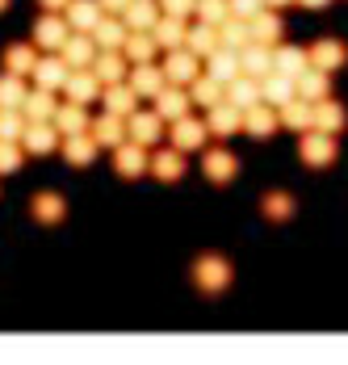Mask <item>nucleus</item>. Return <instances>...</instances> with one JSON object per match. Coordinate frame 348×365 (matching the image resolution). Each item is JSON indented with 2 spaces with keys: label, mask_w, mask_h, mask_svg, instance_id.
<instances>
[{
  "label": "nucleus",
  "mask_w": 348,
  "mask_h": 365,
  "mask_svg": "<svg viewBox=\"0 0 348 365\" xmlns=\"http://www.w3.org/2000/svg\"><path fill=\"white\" fill-rule=\"evenodd\" d=\"M38 4H42V9H51V13H63L71 0H38Z\"/></svg>",
  "instance_id": "603ef678"
},
{
  "label": "nucleus",
  "mask_w": 348,
  "mask_h": 365,
  "mask_svg": "<svg viewBox=\"0 0 348 365\" xmlns=\"http://www.w3.org/2000/svg\"><path fill=\"white\" fill-rule=\"evenodd\" d=\"M68 21H71V30H84V34H93L97 30V21L105 17V9H101V0H71L68 9Z\"/></svg>",
  "instance_id": "4be33fe9"
},
{
  "label": "nucleus",
  "mask_w": 348,
  "mask_h": 365,
  "mask_svg": "<svg viewBox=\"0 0 348 365\" xmlns=\"http://www.w3.org/2000/svg\"><path fill=\"white\" fill-rule=\"evenodd\" d=\"M247 42H252V21H244V17H227V21L218 26V46L244 51Z\"/></svg>",
  "instance_id": "58836bf2"
},
{
  "label": "nucleus",
  "mask_w": 348,
  "mask_h": 365,
  "mask_svg": "<svg viewBox=\"0 0 348 365\" xmlns=\"http://www.w3.org/2000/svg\"><path fill=\"white\" fill-rule=\"evenodd\" d=\"M126 80H130V88H135L139 97H160V93L168 88V76H164V68H151V63H135Z\"/></svg>",
  "instance_id": "4468645a"
},
{
  "label": "nucleus",
  "mask_w": 348,
  "mask_h": 365,
  "mask_svg": "<svg viewBox=\"0 0 348 365\" xmlns=\"http://www.w3.org/2000/svg\"><path fill=\"white\" fill-rule=\"evenodd\" d=\"M193 282H198V290H206V294H222L231 286V264L218 252L198 256V260H193Z\"/></svg>",
  "instance_id": "f257e3e1"
},
{
  "label": "nucleus",
  "mask_w": 348,
  "mask_h": 365,
  "mask_svg": "<svg viewBox=\"0 0 348 365\" xmlns=\"http://www.w3.org/2000/svg\"><path fill=\"white\" fill-rule=\"evenodd\" d=\"M97 139L84 130V135H63V160L76 164V168H84V164H93V155H97Z\"/></svg>",
  "instance_id": "473e14b6"
},
{
  "label": "nucleus",
  "mask_w": 348,
  "mask_h": 365,
  "mask_svg": "<svg viewBox=\"0 0 348 365\" xmlns=\"http://www.w3.org/2000/svg\"><path fill=\"white\" fill-rule=\"evenodd\" d=\"M164 76H168V84H193L198 76H202V55H193L189 46H180V51H168V59H164Z\"/></svg>",
  "instance_id": "20e7f679"
},
{
  "label": "nucleus",
  "mask_w": 348,
  "mask_h": 365,
  "mask_svg": "<svg viewBox=\"0 0 348 365\" xmlns=\"http://www.w3.org/2000/svg\"><path fill=\"white\" fill-rule=\"evenodd\" d=\"M227 101L231 106H240V110H252V106H260L265 97H260V80L256 76H235L231 84H227Z\"/></svg>",
  "instance_id": "b1692460"
},
{
  "label": "nucleus",
  "mask_w": 348,
  "mask_h": 365,
  "mask_svg": "<svg viewBox=\"0 0 348 365\" xmlns=\"http://www.w3.org/2000/svg\"><path fill=\"white\" fill-rule=\"evenodd\" d=\"M55 88H34V93H26V101H21V113L30 118V122H51L55 118Z\"/></svg>",
  "instance_id": "2f4dec72"
},
{
  "label": "nucleus",
  "mask_w": 348,
  "mask_h": 365,
  "mask_svg": "<svg viewBox=\"0 0 348 365\" xmlns=\"http://www.w3.org/2000/svg\"><path fill=\"white\" fill-rule=\"evenodd\" d=\"M71 38V21H68V13H42L38 17V26H34V42L42 46V51H63V42Z\"/></svg>",
  "instance_id": "7ed1b4c3"
},
{
  "label": "nucleus",
  "mask_w": 348,
  "mask_h": 365,
  "mask_svg": "<svg viewBox=\"0 0 348 365\" xmlns=\"http://www.w3.org/2000/svg\"><path fill=\"white\" fill-rule=\"evenodd\" d=\"M151 173H155L160 181H180V177H185V155H180V147H160V151L151 155Z\"/></svg>",
  "instance_id": "c756f323"
},
{
  "label": "nucleus",
  "mask_w": 348,
  "mask_h": 365,
  "mask_svg": "<svg viewBox=\"0 0 348 365\" xmlns=\"http://www.w3.org/2000/svg\"><path fill=\"white\" fill-rule=\"evenodd\" d=\"M214 80H222V84H231L235 76H244V63H240V51H227V46H218L214 55H210V68H206Z\"/></svg>",
  "instance_id": "c9c22d12"
},
{
  "label": "nucleus",
  "mask_w": 348,
  "mask_h": 365,
  "mask_svg": "<svg viewBox=\"0 0 348 365\" xmlns=\"http://www.w3.org/2000/svg\"><path fill=\"white\" fill-rule=\"evenodd\" d=\"M227 17H231V0H198V21L222 26Z\"/></svg>",
  "instance_id": "de8ad7c7"
},
{
  "label": "nucleus",
  "mask_w": 348,
  "mask_h": 365,
  "mask_svg": "<svg viewBox=\"0 0 348 365\" xmlns=\"http://www.w3.org/2000/svg\"><path fill=\"white\" fill-rule=\"evenodd\" d=\"M202 168H206V177L214 185H227L235 173H240V160H235L227 147H210L206 155H202Z\"/></svg>",
  "instance_id": "f8f14e48"
},
{
  "label": "nucleus",
  "mask_w": 348,
  "mask_h": 365,
  "mask_svg": "<svg viewBox=\"0 0 348 365\" xmlns=\"http://www.w3.org/2000/svg\"><path fill=\"white\" fill-rule=\"evenodd\" d=\"M105 110L122 113V118H130V113L139 110V93L130 88V80H122V84H105Z\"/></svg>",
  "instance_id": "cd10ccee"
},
{
  "label": "nucleus",
  "mask_w": 348,
  "mask_h": 365,
  "mask_svg": "<svg viewBox=\"0 0 348 365\" xmlns=\"http://www.w3.org/2000/svg\"><path fill=\"white\" fill-rule=\"evenodd\" d=\"M185 46H189L193 55L210 59V55L218 51V26H210V21H198V26H189V38H185Z\"/></svg>",
  "instance_id": "a19ab883"
},
{
  "label": "nucleus",
  "mask_w": 348,
  "mask_h": 365,
  "mask_svg": "<svg viewBox=\"0 0 348 365\" xmlns=\"http://www.w3.org/2000/svg\"><path fill=\"white\" fill-rule=\"evenodd\" d=\"M314 126L319 130H332V135H340L348 126V113L340 101H332V97H323V101H314Z\"/></svg>",
  "instance_id": "e433bc0d"
},
{
  "label": "nucleus",
  "mask_w": 348,
  "mask_h": 365,
  "mask_svg": "<svg viewBox=\"0 0 348 365\" xmlns=\"http://www.w3.org/2000/svg\"><path fill=\"white\" fill-rule=\"evenodd\" d=\"M151 34H155V42H160V51H180V46H185V38H189V26H185V17L164 13V17L151 26Z\"/></svg>",
  "instance_id": "a211bd4d"
},
{
  "label": "nucleus",
  "mask_w": 348,
  "mask_h": 365,
  "mask_svg": "<svg viewBox=\"0 0 348 365\" xmlns=\"http://www.w3.org/2000/svg\"><path fill=\"white\" fill-rule=\"evenodd\" d=\"M240 63H244L247 76L265 80V76L273 72V46H265V42H247L244 51H240Z\"/></svg>",
  "instance_id": "a878e982"
},
{
  "label": "nucleus",
  "mask_w": 348,
  "mask_h": 365,
  "mask_svg": "<svg viewBox=\"0 0 348 365\" xmlns=\"http://www.w3.org/2000/svg\"><path fill=\"white\" fill-rule=\"evenodd\" d=\"M113 168L130 181V177H143V168H151V155H147V147H143V143L126 139V143L113 147Z\"/></svg>",
  "instance_id": "39448f33"
},
{
  "label": "nucleus",
  "mask_w": 348,
  "mask_h": 365,
  "mask_svg": "<svg viewBox=\"0 0 348 365\" xmlns=\"http://www.w3.org/2000/svg\"><path fill=\"white\" fill-rule=\"evenodd\" d=\"M160 9L173 17H189V13H198V0H160Z\"/></svg>",
  "instance_id": "3c124183"
},
{
  "label": "nucleus",
  "mask_w": 348,
  "mask_h": 365,
  "mask_svg": "<svg viewBox=\"0 0 348 365\" xmlns=\"http://www.w3.org/2000/svg\"><path fill=\"white\" fill-rule=\"evenodd\" d=\"M63 93H68V101L93 106V101L101 97V76L93 72V68H76V72L68 76V84H63Z\"/></svg>",
  "instance_id": "0eeeda50"
},
{
  "label": "nucleus",
  "mask_w": 348,
  "mask_h": 365,
  "mask_svg": "<svg viewBox=\"0 0 348 365\" xmlns=\"http://www.w3.org/2000/svg\"><path fill=\"white\" fill-rule=\"evenodd\" d=\"M4 9H9V0H0V13H4Z\"/></svg>",
  "instance_id": "4d7b16f0"
},
{
  "label": "nucleus",
  "mask_w": 348,
  "mask_h": 365,
  "mask_svg": "<svg viewBox=\"0 0 348 365\" xmlns=\"http://www.w3.org/2000/svg\"><path fill=\"white\" fill-rule=\"evenodd\" d=\"M298 4H307V9H327L332 0H298Z\"/></svg>",
  "instance_id": "5fc2aeb1"
},
{
  "label": "nucleus",
  "mask_w": 348,
  "mask_h": 365,
  "mask_svg": "<svg viewBox=\"0 0 348 365\" xmlns=\"http://www.w3.org/2000/svg\"><path fill=\"white\" fill-rule=\"evenodd\" d=\"M51 122L59 126V135H84V130L93 126V118L84 113V106H80V101H71V106H59Z\"/></svg>",
  "instance_id": "72a5a7b5"
},
{
  "label": "nucleus",
  "mask_w": 348,
  "mask_h": 365,
  "mask_svg": "<svg viewBox=\"0 0 348 365\" xmlns=\"http://www.w3.org/2000/svg\"><path fill=\"white\" fill-rule=\"evenodd\" d=\"M189 97H193V106H206V110H214L218 101H227V84H222V80H214L210 72H202L193 84H189Z\"/></svg>",
  "instance_id": "393cba45"
},
{
  "label": "nucleus",
  "mask_w": 348,
  "mask_h": 365,
  "mask_svg": "<svg viewBox=\"0 0 348 365\" xmlns=\"http://www.w3.org/2000/svg\"><path fill=\"white\" fill-rule=\"evenodd\" d=\"M126 4H130V0H101V9H109V13H122Z\"/></svg>",
  "instance_id": "864d4df0"
},
{
  "label": "nucleus",
  "mask_w": 348,
  "mask_h": 365,
  "mask_svg": "<svg viewBox=\"0 0 348 365\" xmlns=\"http://www.w3.org/2000/svg\"><path fill=\"white\" fill-rule=\"evenodd\" d=\"M260 206H265L269 219H290V215H294V197H290V193H265Z\"/></svg>",
  "instance_id": "09e8293b"
},
{
  "label": "nucleus",
  "mask_w": 348,
  "mask_h": 365,
  "mask_svg": "<svg viewBox=\"0 0 348 365\" xmlns=\"http://www.w3.org/2000/svg\"><path fill=\"white\" fill-rule=\"evenodd\" d=\"M26 155L30 151L21 147V139H0V173H17Z\"/></svg>",
  "instance_id": "a18cd8bd"
},
{
  "label": "nucleus",
  "mask_w": 348,
  "mask_h": 365,
  "mask_svg": "<svg viewBox=\"0 0 348 365\" xmlns=\"http://www.w3.org/2000/svg\"><path fill=\"white\" fill-rule=\"evenodd\" d=\"M210 135H218V139H231V135H240L244 130V110L240 106H231V101H218L214 110H210Z\"/></svg>",
  "instance_id": "9d476101"
},
{
  "label": "nucleus",
  "mask_w": 348,
  "mask_h": 365,
  "mask_svg": "<svg viewBox=\"0 0 348 365\" xmlns=\"http://www.w3.org/2000/svg\"><path fill=\"white\" fill-rule=\"evenodd\" d=\"M285 34V26H281L277 9H265V13H256L252 17V42H265V46H277V38Z\"/></svg>",
  "instance_id": "4c0bfd02"
},
{
  "label": "nucleus",
  "mask_w": 348,
  "mask_h": 365,
  "mask_svg": "<svg viewBox=\"0 0 348 365\" xmlns=\"http://www.w3.org/2000/svg\"><path fill=\"white\" fill-rule=\"evenodd\" d=\"M273 68L298 80V76L307 72V68H314V63H311V51H307V46H277V51H273Z\"/></svg>",
  "instance_id": "bb28decb"
},
{
  "label": "nucleus",
  "mask_w": 348,
  "mask_h": 365,
  "mask_svg": "<svg viewBox=\"0 0 348 365\" xmlns=\"http://www.w3.org/2000/svg\"><path fill=\"white\" fill-rule=\"evenodd\" d=\"M126 38H130V26H126L122 17H101L97 30H93V42H97L101 51H122Z\"/></svg>",
  "instance_id": "412c9836"
},
{
  "label": "nucleus",
  "mask_w": 348,
  "mask_h": 365,
  "mask_svg": "<svg viewBox=\"0 0 348 365\" xmlns=\"http://www.w3.org/2000/svg\"><path fill=\"white\" fill-rule=\"evenodd\" d=\"M298 97H307V101H323V97H332V72H323V68H307V72L298 76Z\"/></svg>",
  "instance_id": "f704fd0d"
},
{
  "label": "nucleus",
  "mask_w": 348,
  "mask_h": 365,
  "mask_svg": "<svg viewBox=\"0 0 348 365\" xmlns=\"http://www.w3.org/2000/svg\"><path fill=\"white\" fill-rule=\"evenodd\" d=\"M30 126V118L21 110H0V139H21Z\"/></svg>",
  "instance_id": "49530a36"
},
{
  "label": "nucleus",
  "mask_w": 348,
  "mask_h": 365,
  "mask_svg": "<svg viewBox=\"0 0 348 365\" xmlns=\"http://www.w3.org/2000/svg\"><path fill=\"white\" fill-rule=\"evenodd\" d=\"M260 97H265L269 106H277V110H281V106H285L290 97H298V80L273 68V72H269L265 80H260Z\"/></svg>",
  "instance_id": "dca6fc26"
},
{
  "label": "nucleus",
  "mask_w": 348,
  "mask_h": 365,
  "mask_svg": "<svg viewBox=\"0 0 348 365\" xmlns=\"http://www.w3.org/2000/svg\"><path fill=\"white\" fill-rule=\"evenodd\" d=\"M21 147H26L30 155H46V151L63 147V135H59V126H55V122H30V126H26V135H21Z\"/></svg>",
  "instance_id": "423d86ee"
},
{
  "label": "nucleus",
  "mask_w": 348,
  "mask_h": 365,
  "mask_svg": "<svg viewBox=\"0 0 348 365\" xmlns=\"http://www.w3.org/2000/svg\"><path fill=\"white\" fill-rule=\"evenodd\" d=\"M63 215H68V206H63L59 193H38L34 197V219L38 222H59Z\"/></svg>",
  "instance_id": "c03bdc74"
},
{
  "label": "nucleus",
  "mask_w": 348,
  "mask_h": 365,
  "mask_svg": "<svg viewBox=\"0 0 348 365\" xmlns=\"http://www.w3.org/2000/svg\"><path fill=\"white\" fill-rule=\"evenodd\" d=\"M93 72L101 76V84H122L126 80V51H101L97 59H93Z\"/></svg>",
  "instance_id": "7c9ffc66"
},
{
  "label": "nucleus",
  "mask_w": 348,
  "mask_h": 365,
  "mask_svg": "<svg viewBox=\"0 0 348 365\" xmlns=\"http://www.w3.org/2000/svg\"><path fill=\"white\" fill-rule=\"evenodd\" d=\"M63 59H68L71 68H93V59H97V42L93 38H84V30H71V38L63 42V51H59Z\"/></svg>",
  "instance_id": "5701e85b"
},
{
  "label": "nucleus",
  "mask_w": 348,
  "mask_h": 365,
  "mask_svg": "<svg viewBox=\"0 0 348 365\" xmlns=\"http://www.w3.org/2000/svg\"><path fill=\"white\" fill-rule=\"evenodd\" d=\"M88 135H93L101 147H118V143H126V139H130V126H126V118H122V113H109V110H105L101 118H93Z\"/></svg>",
  "instance_id": "6e6552de"
},
{
  "label": "nucleus",
  "mask_w": 348,
  "mask_h": 365,
  "mask_svg": "<svg viewBox=\"0 0 348 365\" xmlns=\"http://www.w3.org/2000/svg\"><path fill=\"white\" fill-rule=\"evenodd\" d=\"M126 59L130 63H151L155 59V51H160V42H155V34L151 30H130V38H126Z\"/></svg>",
  "instance_id": "ea45409f"
},
{
  "label": "nucleus",
  "mask_w": 348,
  "mask_h": 365,
  "mask_svg": "<svg viewBox=\"0 0 348 365\" xmlns=\"http://www.w3.org/2000/svg\"><path fill=\"white\" fill-rule=\"evenodd\" d=\"M206 135H210V122H202V118H176L173 122V147H180V151H198V147L206 143Z\"/></svg>",
  "instance_id": "1a4fd4ad"
},
{
  "label": "nucleus",
  "mask_w": 348,
  "mask_h": 365,
  "mask_svg": "<svg viewBox=\"0 0 348 365\" xmlns=\"http://www.w3.org/2000/svg\"><path fill=\"white\" fill-rule=\"evenodd\" d=\"M277 113H281V126H290V130H298V135L314 126V101H307V97H290Z\"/></svg>",
  "instance_id": "aec40b11"
},
{
  "label": "nucleus",
  "mask_w": 348,
  "mask_h": 365,
  "mask_svg": "<svg viewBox=\"0 0 348 365\" xmlns=\"http://www.w3.org/2000/svg\"><path fill=\"white\" fill-rule=\"evenodd\" d=\"M269 9H281V4H298V0H265Z\"/></svg>",
  "instance_id": "6e6d98bb"
},
{
  "label": "nucleus",
  "mask_w": 348,
  "mask_h": 365,
  "mask_svg": "<svg viewBox=\"0 0 348 365\" xmlns=\"http://www.w3.org/2000/svg\"><path fill=\"white\" fill-rule=\"evenodd\" d=\"M269 4L265 0H231V17H244V21H252L256 13H265Z\"/></svg>",
  "instance_id": "8fccbe9b"
},
{
  "label": "nucleus",
  "mask_w": 348,
  "mask_h": 365,
  "mask_svg": "<svg viewBox=\"0 0 348 365\" xmlns=\"http://www.w3.org/2000/svg\"><path fill=\"white\" fill-rule=\"evenodd\" d=\"M193 106V97H189V88L185 84H168L160 97H155V113L164 118V122H176V118H185Z\"/></svg>",
  "instance_id": "2eb2a0df"
},
{
  "label": "nucleus",
  "mask_w": 348,
  "mask_h": 365,
  "mask_svg": "<svg viewBox=\"0 0 348 365\" xmlns=\"http://www.w3.org/2000/svg\"><path fill=\"white\" fill-rule=\"evenodd\" d=\"M311 63L323 68V72H340V68L348 63L344 42H340V38H319V42L311 46Z\"/></svg>",
  "instance_id": "f3484780"
},
{
  "label": "nucleus",
  "mask_w": 348,
  "mask_h": 365,
  "mask_svg": "<svg viewBox=\"0 0 348 365\" xmlns=\"http://www.w3.org/2000/svg\"><path fill=\"white\" fill-rule=\"evenodd\" d=\"M126 126H130V139H135V143H143V147H151L155 139H164V118H160V113L135 110L130 118H126Z\"/></svg>",
  "instance_id": "6ab92c4d"
},
{
  "label": "nucleus",
  "mask_w": 348,
  "mask_h": 365,
  "mask_svg": "<svg viewBox=\"0 0 348 365\" xmlns=\"http://www.w3.org/2000/svg\"><path fill=\"white\" fill-rule=\"evenodd\" d=\"M38 68V51L30 42H17V46H9L4 51V72H17V76H34Z\"/></svg>",
  "instance_id": "79ce46f5"
},
{
  "label": "nucleus",
  "mask_w": 348,
  "mask_h": 365,
  "mask_svg": "<svg viewBox=\"0 0 348 365\" xmlns=\"http://www.w3.org/2000/svg\"><path fill=\"white\" fill-rule=\"evenodd\" d=\"M160 17H164V9H160L155 0H130V4L122 9V21H126L130 30H151Z\"/></svg>",
  "instance_id": "c85d7f7f"
},
{
  "label": "nucleus",
  "mask_w": 348,
  "mask_h": 365,
  "mask_svg": "<svg viewBox=\"0 0 348 365\" xmlns=\"http://www.w3.org/2000/svg\"><path fill=\"white\" fill-rule=\"evenodd\" d=\"M277 122H281V113H277V106H269V101L244 110V130L252 135V139H269V135L277 130Z\"/></svg>",
  "instance_id": "9b49d317"
},
{
  "label": "nucleus",
  "mask_w": 348,
  "mask_h": 365,
  "mask_svg": "<svg viewBox=\"0 0 348 365\" xmlns=\"http://www.w3.org/2000/svg\"><path fill=\"white\" fill-rule=\"evenodd\" d=\"M68 76H71V63L55 51V55H46V59H38V68H34V84L38 88H63L68 84Z\"/></svg>",
  "instance_id": "ddd939ff"
},
{
  "label": "nucleus",
  "mask_w": 348,
  "mask_h": 365,
  "mask_svg": "<svg viewBox=\"0 0 348 365\" xmlns=\"http://www.w3.org/2000/svg\"><path fill=\"white\" fill-rule=\"evenodd\" d=\"M26 76L17 72H4L0 76V110H21V101H26Z\"/></svg>",
  "instance_id": "37998d69"
},
{
  "label": "nucleus",
  "mask_w": 348,
  "mask_h": 365,
  "mask_svg": "<svg viewBox=\"0 0 348 365\" xmlns=\"http://www.w3.org/2000/svg\"><path fill=\"white\" fill-rule=\"evenodd\" d=\"M298 155H302V164H311V168H327L332 160H336V135L332 130H302V139H298Z\"/></svg>",
  "instance_id": "f03ea898"
}]
</instances>
